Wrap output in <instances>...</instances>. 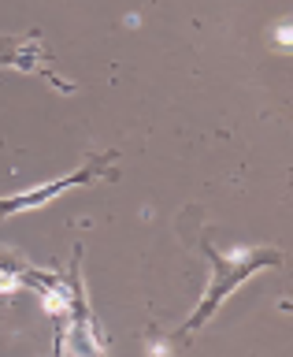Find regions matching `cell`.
<instances>
[{
  "instance_id": "6da1fadb",
  "label": "cell",
  "mask_w": 293,
  "mask_h": 357,
  "mask_svg": "<svg viewBox=\"0 0 293 357\" xmlns=\"http://www.w3.org/2000/svg\"><path fill=\"white\" fill-rule=\"evenodd\" d=\"M275 261H278L275 250H230V253L212 250V279H208V290H205V298H200L197 312L189 317L186 331L200 328V324H205L212 312H216L253 272H260V268L275 264Z\"/></svg>"
},
{
  "instance_id": "7a4b0ae2",
  "label": "cell",
  "mask_w": 293,
  "mask_h": 357,
  "mask_svg": "<svg viewBox=\"0 0 293 357\" xmlns=\"http://www.w3.org/2000/svg\"><path fill=\"white\" fill-rule=\"evenodd\" d=\"M89 175H97V167H82L78 175L52 178V183H41V186H30V190H19V194H11V197L0 201V216H11V212H26V208L49 205L56 194H63V190H71V186H78V183H89Z\"/></svg>"
},
{
  "instance_id": "3957f363",
  "label": "cell",
  "mask_w": 293,
  "mask_h": 357,
  "mask_svg": "<svg viewBox=\"0 0 293 357\" xmlns=\"http://www.w3.org/2000/svg\"><path fill=\"white\" fill-rule=\"evenodd\" d=\"M278 45H283V49H290V22H283V26H278Z\"/></svg>"
}]
</instances>
